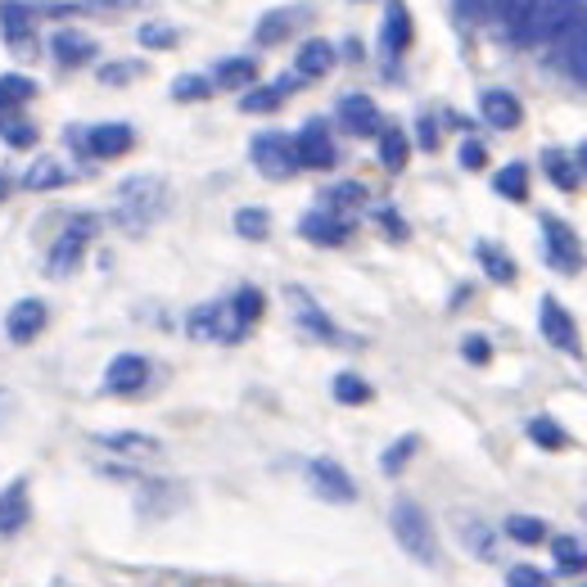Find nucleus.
<instances>
[{
  "label": "nucleus",
  "instance_id": "1",
  "mask_svg": "<svg viewBox=\"0 0 587 587\" xmlns=\"http://www.w3.org/2000/svg\"><path fill=\"white\" fill-rule=\"evenodd\" d=\"M163 204H168V190H163V181L159 177H150V172H140V177H127L122 185H118V200H114V222L122 226V231H145L159 213H163Z\"/></svg>",
  "mask_w": 587,
  "mask_h": 587
},
{
  "label": "nucleus",
  "instance_id": "2",
  "mask_svg": "<svg viewBox=\"0 0 587 587\" xmlns=\"http://www.w3.org/2000/svg\"><path fill=\"white\" fill-rule=\"evenodd\" d=\"M388 529H394L398 547H403L412 561L438 565V533H434L429 515H425L412 498H398V502H394V511H388Z\"/></svg>",
  "mask_w": 587,
  "mask_h": 587
},
{
  "label": "nucleus",
  "instance_id": "3",
  "mask_svg": "<svg viewBox=\"0 0 587 587\" xmlns=\"http://www.w3.org/2000/svg\"><path fill=\"white\" fill-rule=\"evenodd\" d=\"M95 231H100V222H95V217H86V213H82V217H73V222L55 235L51 254H45V276H73V271L82 267L86 249H90Z\"/></svg>",
  "mask_w": 587,
  "mask_h": 587
},
{
  "label": "nucleus",
  "instance_id": "4",
  "mask_svg": "<svg viewBox=\"0 0 587 587\" xmlns=\"http://www.w3.org/2000/svg\"><path fill=\"white\" fill-rule=\"evenodd\" d=\"M583 14H587V0H537V10L524 23L520 41H561Z\"/></svg>",
  "mask_w": 587,
  "mask_h": 587
},
{
  "label": "nucleus",
  "instance_id": "5",
  "mask_svg": "<svg viewBox=\"0 0 587 587\" xmlns=\"http://www.w3.org/2000/svg\"><path fill=\"white\" fill-rule=\"evenodd\" d=\"M249 159L271 181H285V177L299 172V159H294V136H285V131H258L254 145H249Z\"/></svg>",
  "mask_w": 587,
  "mask_h": 587
},
{
  "label": "nucleus",
  "instance_id": "6",
  "mask_svg": "<svg viewBox=\"0 0 587 587\" xmlns=\"http://www.w3.org/2000/svg\"><path fill=\"white\" fill-rule=\"evenodd\" d=\"M308 483H312V493H317V498H325V502H334V506L357 502V483H353V474H349L344 466H339V461H330V457L308 461Z\"/></svg>",
  "mask_w": 587,
  "mask_h": 587
},
{
  "label": "nucleus",
  "instance_id": "7",
  "mask_svg": "<svg viewBox=\"0 0 587 587\" xmlns=\"http://www.w3.org/2000/svg\"><path fill=\"white\" fill-rule=\"evenodd\" d=\"M154 380V362L145 357V353H118L105 371V394H118V398H131L140 394L145 384Z\"/></svg>",
  "mask_w": 587,
  "mask_h": 587
},
{
  "label": "nucleus",
  "instance_id": "8",
  "mask_svg": "<svg viewBox=\"0 0 587 587\" xmlns=\"http://www.w3.org/2000/svg\"><path fill=\"white\" fill-rule=\"evenodd\" d=\"M543 244H547V263L556 267V271H578L583 267V244L574 239V231L561 222V217H543Z\"/></svg>",
  "mask_w": 587,
  "mask_h": 587
},
{
  "label": "nucleus",
  "instance_id": "9",
  "mask_svg": "<svg viewBox=\"0 0 587 587\" xmlns=\"http://www.w3.org/2000/svg\"><path fill=\"white\" fill-rule=\"evenodd\" d=\"M537 325H543V334H547L552 349L578 353V325H574V317L561 308L556 294H543V303H537Z\"/></svg>",
  "mask_w": 587,
  "mask_h": 587
},
{
  "label": "nucleus",
  "instance_id": "10",
  "mask_svg": "<svg viewBox=\"0 0 587 587\" xmlns=\"http://www.w3.org/2000/svg\"><path fill=\"white\" fill-rule=\"evenodd\" d=\"M294 159L299 168H312V172H325L334 168V140H330V127L325 122H308L299 136H294Z\"/></svg>",
  "mask_w": 587,
  "mask_h": 587
},
{
  "label": "nucleus",
  "instance_id": "11",
  "mask_svg": "<svg viewBox=\"0 0 587 587\" xmlns=\"http://www.w3.org/2000/svg\"><path fill=\"white\" fill-rule=\"evenodd\" d=\"M299 235L308 244H321V249H339V244H349L353 222L339 217V213H325V209H312V213L299 217Z\"/></svg>",
  "mask_w": 587,
  "mask_h": 587
},
{
  "label": "nucleus",
  "instance_id": "12",
  "mask_svg": "<svg viewBox=\"0 0 587 587\" xmlns=\"http://www.w3.org/2000/svg\"><path fill=\"white\" fill-rule=\"evenodd\" d=\"M105 452H114V457H127V461H150V457H159V438L154 434H140V429H109V434H100L95 438Z\"/></svg>",
  "mask_w": 587,
  "mask_h": 587
},
{
  "label": "nucleus",
  "instance_id": "13",
  "mask_svg": "<svg viewBox=\"0 0 587 587\" xmlns=\"http://www.w3.org/2000/svg\"><path fill=\"white\" fill-rule=\"evenodd\" d=\"M45 321H51V308H45L41 299H19L6 312V334L14 339V344H32V339L45 330Z\"/></svg>",
  "mask_w": 587,
  "mask_h": 587
},
{
  "label": "nucleus",
  "instance_id": "14",
  "mask_svg": "<svg viewBox=\"0 0 587 587\" xmlns=\"http://www.w3.org/2000/svg\"><path fill=\"white\" fill-rule=\"evenodd\" d=\"M339 122H344V131H353V136H380L384 131L375 100H371V95H362V90H353V95L339 100Z\"/></svg>",
  "mask_w": 587,
  "mask_h": 587
},
{
  "label": "nucleus",
  "instance_id": "15",
  "mask_svg": "<svg viewBox=\"0 0 587 587\" xmlns=\"http://www.w3.org/2000/svg\"><path fill=\"white\" fill-rule=\"evenodd\" d=\"M82 140H86V154H95V159H118V154H127L131 145H136V131L127 122H100V127H90Z\"/></svg>",
  "mask_w": 587,
  "mask_h": 587
},
{
  "label": "nucleus",
  "instance_id": "16",
  "mask_svg": "<svg viewBox=\"0 0 587 587\" xmlns=\"http://www.w3.org/2000/svg\"><path fill=\"white\" fill-rule=\"evenodd\" d=\"M380 45H384V55H407V45H412V14L403 0H388L384 6V23H380Z\"/></svg>",
  "mask_w": 587,
  "mask_h": 587
},
{
  "label": "nucleus",
  "instance_id": "17",
  "mask_svg": "<svg viewBox=\"0 0 587 587\" xmlns=\"http://www.w3.org/2000/svg\"><path fill=\"white\" fill-rule=\"evenodd\" d=\"M479 114L488 127H498V131H515L520 118H524V105L515 100L511 90H483L479 95Z\"/></svg>",
  "mask_w": 587,
  "mask_h": 587
},
{
  "label": "nucleus",
  "instance_id": "18",
  "mask_svg": "<svg viewBox=\"0 0 587 587\" xmlns=\"http://www.w3.org/2000/svg\"><path fill=\"white\" fill-rule=\"evenodd\" d=\"M263 308H267V299H263V289H258V285H239V289L231 294V299H226V317H231V325H235L239 339L249 334V325H258Z\"/></svg>",
  "mask_w": 587,
  "mask_h": 587
},
{
  "label": "nucleus",
  "instance_id": "19",
  "mask_svg": "<svg viewBox=\"0 0 587 587\" xmlns=\"http://www.w3.org/2000/svg\"><path fill=\"white\" fill-rule=\"evenodd\" d=\"M299 90V77H280L276 86H249L239 95V109L244 114H276L285 105V95Z\"/></svg>",
  "mask_w": 587,
  "mask_h": 587
},
{
  "label": "nucleus",
  "instance_id": "20",
  "mask_svg": "<svg viewBox=\"0 0 587 587\" xmlns=\"http://www.w3.org/2000/svg\"><path fill=\"white\" fill-rule=\"evenodd\" d=\"M28 479H14L10 488H0V537H10L28 524Z\"/></svg>",
  "mask_w": 587,
  "mask_h": 587
},
{
  "label": "nucleus",
  "instance_id": "21",
  "mask_svg": "<svg viewBox=\"0 0 587 587\" xmlns=\"http://www.w3.org/2000/svg\"><path fill=\"white\" fill-rule=\"evenodd\" d=\"M289 299H294V312H299V325H303V330H312L317 339H325V344H344V334L334 330V321L308 299L303 289H289Z\"/></svg>",
  "mask_w": 587,
  "mask_h": 587
},
{
  "label": "nucleus",
  "instance_id": "22",
  "mask_svg": "<svg viewBox=\"0 0 587 587\" xmlns=\"http://www.w3.org/2000/svg\"><path fill=\"white\" fill-rule=\"evenodd\" d=\"M51 55H55V64H64V68H82V64L95 60V41L64 28V32L51 36Z\"/></svg>",
  "mask_w": 587,
  "mask_h": 587
},
{
  "label": "nucleus",
  "instance_id": "23",
  "mask_svg": "<svg viewBox=\"0 0 587 587\" xmlns=\"http://www.w3.org/2000/svg\"><path fill=\"white\" fill-rule=\"evenodd\" d=\"M334 68V45L312 36L299 45V55H294V77H325Z\"/></svg>",
  "mask_w": 587,
  "mask_h": 587
},
{
  "label": "nucleus",
  "instance_id": "24",
  "mask_svg": "<svg viewBox=\"0 0 587 587\" xmlns=\"http://www.w3.org/2000/svg\"><path fill=\"white\" fill-rule=\"evenodd\" d=\"M561 45H565V51H561V64H565V73L574 77V82H583L587 86V14L561 36Z\"/></svg>",
  "mask_w": 587,
  "mask_h": 587
},
{
  "label": "nucleus",
  "instance_id": "25",
  "mask_svg": "<svg viewBox=\"0 0 587 587\" xmlns=\"http://www.w3.org/2000/svg\"><path fill=\"white\" fill-rule=\"evenodd\" d=\"M258 82V64L249 55H235V60H222L217 73H213V86H226V90H249Z\"/></svg>",
  "mask_w": 587,
  "mask_h": 587
},
{
  "label": "nucleus",
  "instance_id": "26",
  "mask_svg": "<svg viewBox=\"0 0 587 587\" xmlns=\"http://www.w3.org/2000/svg\"><path fill=\"white\" fill-rule=\"evenodd\" d=\"M303 23V10L299 6H289V10H271V14H263V23H258V45H276V41H285L294 28Z\"/></svg>",
  "mask_w": 587,
  "mask_h": 587
},
{
  "label": "nucleus",
  "instance_id": "27",
  "mask_svg": "<svg viewBox=\"0 0 587 587\" xmlns=\"http://www.w3.org/2000/svg\"><path fill=\"white\" fill-rule=\"evenodd\" d=\"M474 258L483 263L488 280H498V285H515V263H511V254L502 249V244H488V239H479Z\"/></svg>",
  "mask_w": 587,
  "mask_h": 587
},
{
  "label": "nucleus",
  "instance_id": "28",
  "mask_svg": "<svg viewBox=\"0 0 587 587\" xmlns=\"http://www.w3.org/2000/svg\"><path fill=\"white\" fill-rule=\"evenodd\" d=\"M407 154H412L407 131H403V127H384V131H380V163H384L388 172H403V168H407Z\"/></svg>",
  "mask_w": 587,
  "mask_h": 587
},
{
  "label": "nucleus",
  "instance_id": "29",
  "mask_svg": "<svg viewBox=\"0 0 587 587\" xmlns=\"http://www.w3.org/2000/svg\"><path fill=\"white\" fill-rule=\"evenodd\" d=\"M68 181V172H64V163L55 159V154H41L28 172H23V190H55V185H64Z\"/></svg>",
  "mask_w": 587,
  "mask_h": 587
},
{
  "label": "nucleus",
  "instance_id": "30",
  "mask_svg": "<svg viewBox=\"0 0 587 587\" xmlns=\"http://www.w3.org/2000/svg\"><path fill=\"white\" fill-rule=\"evenodd\" d=\"M36 95V82L23 73H6L0 77V114H19L28 100Z\"/></svg>",
  "mask_w": 587,
  "mask_h": 587
},
{
  "label": "nucleus",
  "instance_id": "31",
  "mask_svg": "<svg viewBox=\"0 0 587 587\" xmlns=\"http://www.w3.org/2000/svg\"><path fill=\"white\" fill-rule=\"evenodd\" d=\"M0 140L10 145V150H32V145L41 140L36 122L23 118V114H0Z\"/></svg>",
  "mask_w": 587,
  "mask_h": 587
},
{
  "label": "nucleus",
  "instance_id": "32",
  "mask_svg": "<svg viewBox=\"0 0 587 587\" xmlns=\"http://www.w3.org/2000/svg\"><path fill=\"white\" fill-rule=\"evenodd\" d=\"M357 204H366V185H357V181H339L321 194V209L339 213V217H349V209H357Z\"/></svg>",
  "mask_w": 587,
  "mask_h": 587
},
{
  "label": "nucleus",
  "instance_id": "33",
  "mask_svg": "<svg viewBox=\"0 0 587 587\" xmlns=\"http://www.w3.org/2000/svg\"><path fill=\"white\" fill-rule=\"evenodd\" d=\"M330 394H334L339 403H344V407H362V403H371L375 388H371L357 371H339V375H334V384H330Z\"/></svg>",
  "mask_w": 587,
  "mask_h": 587
},
{
  "label": "nucleus",
  "instance_id": "34",
  "mask_svg": "<svg viewBox=\"0 0 587 587\" xmlns=\"http://www.w3.org/2000/svg\"><path fill=\"white\" fill-rule=\"evenodd\" d=\"M493 190L511 204H524L529 200V168L524 163H506L498 177H493Z\"/></svg>",
  "mask_w": 587,
  "mask_h": 587
},
{
  "label": "nucleus",
  "instance_id": "35",
  "mask_svg": "<svg viewBox=\"0 0 587 587\" xmlns=\"http://www.w3.org/2000/svg\"><path fill=\"white\" fill-rule=\"evenodd\" d=\"M0 32H6V41L19 51V41L32 36V10L28 6H14V0H10V6H0Z\"/></svg>",
  "mask_w": 587,
  "mask_h": 587
},
{
  "label": "nucleus",
  "instance_id": "36",
  "mask_svg": "<svg viewBox=\"0 0 587 587\" xmlns=\"http://www.w3.org/2000/svg\"><path fill=\"white\" fill-rule=\"evenodd\" d=\"M543 172L552 177V185H556V190H565V194H574V190H578V168H574V159H569V154H561V150H543Z\"/></svg>",
  "mask_w": 587,
  "mask_h": 587
},
{
  "label": "nucleus",
  "instance_id": "37",
  "mask_svg": "<svg viewBox=\"0 0 587 587\" xmlns=\"http://www.w3.org/2000/svg\"><path fill=\"white\" fill-rule=\"evenodd\" d=\"M529 438H533L537 448H547V452H561V448L569 444V434H565L552 416H533V420H529Z\"/></svg>",
  "mask_w": 587,
  "mask_h": 587
},
{
  "label": "nucleus",
  "instance_id": "38",
  "mask_svg": "<svg viewBox=\"0 0 587 587\" xmlns=\"http://www.w3.org/2000/svg\"><path fill=\"white\" fill-rule=\"evenodd\" d=\"M209 95H213V77H204V73H181V77L172 82V100H181V105L209 100Z\"/></svg>",
  "mask_w": 587,
  "mask_h": 587
},
{
  "label": "nucleus",
  "instance_id": "39",
  "mask_svg": "<svg viewBox=\"0 0 587 587\" xmlns=\"http://www.w3.org/2000/svg\"><path fill=\"white\" fill-rule=\"evenodd\" d=\"M533 10H537V0H498V6H493V19H502V23L511 28V36H520L524 23L533 19Z\"/></svg>",
  "mask_w": 587,
  "mask_h": 587
},
{
  "label": "nucleus",
  "instance_id": "40",
  "mask_svg": "<svg viewBox=\"0 0 587 587\" xmlns=\"http://www.w3.org/2000/svg\"><path fill=\"white\" fill-rule=\"evenodd\" d=\"M506 537H515V543H524V547H537V543H547V524L533 520V515H511Z\"/></svg>",
  "mask_w": 587,
  "mask_h": 587
},
{
  "label": "nucleus",
  "instance_id": "41",
  "mask_svg": "<svg viewBox=\"0 0 587 587\" xmlns=\"http://www.w3.org/2000/svg\"><path fill=\"white\" fill-rule=\"evenodd\" d=\"M416 448H420V438H416V434H403L398 444L380 457V470H384V474H403V466L416 457Z\"/></svg>",
  "mask_w": 587,
  "mask_h": 587
},
{
  "label": "nucleus",
  "instance_id": "42",
  "mask_svg": "<svg viewBox=\"0 0 587 587\" xmlns=\"http://www.w3.org/2000/svg\"><path fill=\"white\" fill-rule=\"evenodd\" d=\"M235 231H239L244 239H267L271 213H267V209H239V213H235Z\"/></svg>",
  "mask_w": 587,
  "mask_h": 587
},
{
  "label": "nucleus",
  "instance_id": "43",
  "mask_svg": "<svg viewBox=\"0 0 587 587\" xmlns=\"http://www.w3.org/2000/svg\"><path fill=\"white\" fill-rule=\"evenodd\" d=\"M552 552H556V565L565 574H587V556H583V547L574 543V537H552Z\"/></svg>",
  "mask_w": 587,
  "mask_h": 587
},
{
  "label": "nucleus",
  "instance_id": "44",
  "mask_svg": "<svg viewBox=\"0 0 587 587\" xmlns=\"http://www.w3.org/2000/svg\"><path fill=\"white\" fill-rule=\"evenodd\" d=\"M140 45H150V51H172V45H177V28H168V23H140Z\"/></svg>",
  "mask_w": 587,
  "mask_h": 587
},
{
  "label": "nucleus",
  "instance_id": "45",
  "mask_svg": "<svg viewBox=\"0 0 587 587\" xmlns=\"http://www.w3.org/2000/svg\"><path fill=\"white\" fill-rule=\"evenodd\" d=\"M506 587H552V574H543L537 565H511Z\"/></svg>",
  "mask_w": 587,
  "mask_h": 587
},
{
  "label": "nucleus",
  "instance_id": "46",
  "mask_svg": "<svg viewBox=\"0 0 587 587\" xmlns=\"http://www.w3.org/2000/svg\"><path fill=\"white\" fill-rule=\"evenodd\" d=\"M461 353H466V362L488 366V357H493V344H488L483 334H466V339H461Z\"/></svg>",
  "mask_w": 587,
  "mask_h": 587
},
{
  "label": "nucleus",
  "instance_id": "47",
  "mask_svg": "<svg viewBox=\"0 0 587 587\" xmlns=\"http://www.w3.org/2000/svg\"><path fill=\"white\" fill-rule=\"evenodd\" d=\"M136 73H140V64L118 60V64H105V68H100V82H105V86H127Z\"/></svg>",
  "mask_w": 587,
  "mask_h": 587
},
{
  "label": "nucleus",
  "instance_id": "48",
  "mask_svg": "<svg viewBox=\"0 0 587 587\" xmlns=\"http://www.w3.org/2000/svg\"><path fill=\"white\" fill-rule=\"evenodd\" d=\"M466 543L474 547V556H493V533L483 524H466Z\"/></svg>",
  "mask_w": 587,
  "mask_h": 587
},
{
  "label": "nucleus",
  "instance_id": "49",
  "mask_svg": "<svg viewBox=\"0 0 587 587\" xmlns=\"http://www.w3.org/2000/svg\"><path fill=\"white\" fill-rule=\"evenodd\" d=\"M457 159H461V168L479 172V168L488 163V150H483V145H479V140H461V154H457Z\"/></svg>",
  "mask_w": 587,
  "mask_h": 587
},
{
  "label": "nucleus",
  "instance_id": "50",
  "mask_svg": "<svg viewBox=\"0 0 587 587\" xmlns=\"http://www.w3.org/2000/svg\"><path fill=\"white\" fill-rule=\"evenodd\" d=\"M375 222L384 226L388 239H407V226H403V217H398L394 209H375Z\"/></svg>",
  "mask_w": 587,
  "mask_h": 587
},
{
  "label": "nucleus",
  "instance_id": "51",
  "mask_svg": "<svg viewBox=\"0 0 587 587\" xmlns=\"http://www.w3.org/2000/svg\"><path fill=\"white\" fill-rule=\"evenodd\" d=\"M493 6H498V0H461V14H470V19H493Z\"/></svg>",
  "mask_w": 587,
  "mask_h": 587
},
{
  "label": "nucleus",
  "instance_id": "52",
  "mask_svg": "<svg viewBox=\"0 0 587 587\" xmlns=\"http://www.w3.org/2000/svg\"><path fill=\"white\" fill-rule=\"evenodd\" d=\"M10 416H14V394H10L6 384H0V425H6Z\"/></svg>",
  "mask_w": 587,
  "mask_h": 587
},
{
  "label": "nucleus",
  "instance_id": "53",
  "mask_svg": "<svg viewBox=\"0 0 587 587\" xmlns=\"http://www.w3.org/2000/svg\"><path fill=\"white\" fill-rule=\"evenodd\" d=\"M420 145H425V150H434V145H438V127H434L429 118L420 122Z\"/></svg>",
  "mask_w": 587,
  "mask_h": 587
},
{
  "label": "nucleus",
  "instance_id": "54",
  "mask_svg": "<svg viewBox=\"0 0 587 587\" xmlns=\"http://www.w3.org/2000/svg\"><path fill=\"white\" fill-rule=\"evenodd\" d=\"M574 168H578V172H587V140L578 145V154H574Z\"/></svg>",
  "mask_w": 587,
  "mask_h": 587
},
{
  "label": "nucleus",
  "instance_id": "55",
  "mask_svg": "<svg viewBox=\"0 0 587 587\" xmlns=\"http://www.w3.org/2000/svg\"><path fill=\"white\" fill-rule=\"evenodd\" d=\"M6 194H10V177H6V172H0V200H6Z\"/></svg>",
  "mask_w": 587,
  "mask_h": 587
}]
</instances>
